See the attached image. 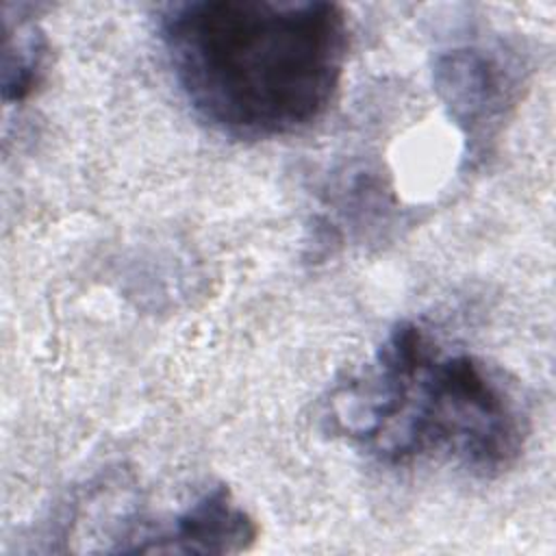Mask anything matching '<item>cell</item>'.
Instances as JSON below:
<instances>
[{"mask_svg": "<svg viewBox=\"0 0 556 556\" xmlns=\"http://www.w3.org/2000/svg\"><path fill=\"white\" fill-rule=\"evenodd\" d=\"M159 39L195 115L237 139L317 122L348 56V17L326 0H187L161 7Z\"/></svg>", "mask_w": 556, "mask_h": 556, "instance_id": "6da1fadb", "label": "cell"}, {"mask_svg": "<svg viewBox=\"0 0 556 556\" xmlns=\"http://www.w3.org/2000/svg\"><path fill=\"white\" fill-rule=\"evenodd\" d=\"M321 421L380 463L441 458L476 476L510 469L530 434L528 406L502 369L408 319L330 391Z\"/></svg>", "mask_w": 556, "mask_h": 556, "instance_id": "7a4b0ae2", "label": "cell"}, {"mask_svg": "<svg viewBox=\"0 0 556 556\" xmlns=\"http://www.w3.org/2000/svg\"><path fill=\"white\" fill-rule=\"evenodd\" d=\"M432 80L469 154L482 156L521 98L523 63L504 43H458L437 54Z\"/></svg>", "mask_w": 556, "mask_h": 556, "instance_id": "3957f363", "label": "cell"}, {"mask_svg": "<svg viewBox=\"0 0 556 556\" xmlns=\"http://www.w3.org/2000/svg\"><path fill=\"white\" fill-rule=\"evenodd\" d=\"M258 526L230 489L217 484L172 519L167 530L146 536L141 552L239 554L254 545Z\"/></svg>", "mask_w": 556, "mask_h": 556, "instance_id": "277c9868", "label": "cell"}, {"mask_svg": "<svg viewBox=\"0 0 556 556\" xmlns=\"http://www.w3.org/2000/svg\"><path fill=\"white\" fill-rule=\"evenodd\" d=\"M48 61V39L43 30L28 20L11 22L4 17L2 52V98L4 102H24L41 83Z\"/></svg>", "mask_w": 556, "mask_h": 556, "instance_id": "5b68a950", "label": "cell"}]
</instances>
